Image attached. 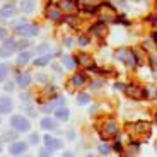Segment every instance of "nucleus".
<instances>
[{
	"label": "nucleus",
	"instance_id": "obj_1",
	"mask_svg": "<svg viewBox=\"0 0 157 157\" xmlns=\"http://www.w3.org/2000/svg\"><path fill=\"white\" fill-rule=\"evenodd\" d=\"M14 33L17 36H22V38H31V36H36L39 33L38 26L29 22H17L16 28H14Z\"/></svg>",
	"mask_w": 157,
	"mask_h": 157
},
{
	"label": "nucleus",
	"instance_id": "obj_2",
	"mask_svg": "<svg viewBox=\"0 0 157 157\" xmlns=\"http://www.w3.org/2000/svg\"><path fill=\"white\" fill-rule=\"evenodd\" d=\"M10 126H12V130H14V132H21V133H24V132H29L31 123H29V120L26 116L16 114V116L10 118Z\"/></svg>",
	"mask_w": 157,
	"mask_h": 157
},
{
	"label": "nucleus",
	"instance_id": "obj_3",
	"mask_svg": "<svg viewBox=\"0 0 157 157\" xmlns=\"http://www.w3.org/2000/svg\"><path fill=\"white\" fill-rule=\"evenodd\" d=\"M17 50V41L14 38H4V44L0 46V58H9V56Z\"/></svg>",
	"mask_w": 157,
	"mask_h": 157
},
{
	"label": "nucleus",
	"instance_id": "obj_4",
	"mask_svg": "<svg viewBox=\"0 0 157 157\" xmlns=\"http://www.w3.org/2000/svg\"><path fill=\"white\" fill-rule=\"evenodd\" d=\"M125 92L130 96L132 99H144L147 96L145 89H142V87L135 86V84H132V86H126L125 87Z\"/></svg>",
	"mask_w": 157,
	"mask_h": 157
},
{
	"label": "nucleus",
	"instance_id": "obj_5",
	"mask_svg": "<svg viewBox=\"0 0 157 157\" xmlns=\"http://www.w3.org/2000/svg\"><path fill=\"white\" fill-rule=\"evenodd\" d=\"M46 17L50 21H53V22H58V21H62V9L58 7V5H53L50 4L46 7Z\"/></svg>",
	"mask_w": 157,
	"mask_h": 157
},
{
	"label": "nucleus",
	"instance_id": "obj_6",
	"mask_svg": "<svg viewBox=\"0 0 157 157\" xmlns=\"http://www.w3.org/2000/svg\"><path fill=\"white\" fill-rule=\"evenodd\" d=\"M9 152L10 155H24V154L28 152V144L26 142H14L10 147H9Z\"/></svg>",
	"mask_w": 157,
	"mask_h": 157
},
{
	"label": "nucleus",
	"instance_id": "obj_7",
	"mask_svg": "<svg viewBox=\"0 0 157 157\" xmlns=\"http://www.w3.org/2000/svg\"><path fill=\"white\" fill-rule=\"evenodd\" d=\"M43 142H44V147H46V149H50V150H58V149H62V142H60L58 138L51 137V135H46V137L43 138Z\"/></svg>",
	"mask_w": 157,
	"mask_h": 157
},
{
	"label": "nucleus",
	"instance_id": "obj_8",
	"mask_svg": "<svg viewBox=\"0 0 157 157\" xmlns=\"http://www.w3.org/2000/svg\"><path fill=\"white\" fill-rule=\"evenodd\" d=\"M33 82V77L29 74H19L16 77V86L21 87V89H26V87H29Z\"/></svg>",
	"mask_w": 157,
	"mask_h": 157
},
{
	"label": "nucleus",
	"instance_id": "obj_9",
	"mask_svg": "<svg viewBox=\"0 0 157 157\" xmlns=\"http://www.w3.org/2000/svg\"><path fill=\"white\" fill-rule=\"evenodd\" d=\"M14 108V102H12L10 98L4 96V98H0V114H9Z\"/></svg>",
	"mask_w": 157,
	"mask_h": 157
},
{
	"label": "nucleus",
	"instance_id": "obj_10",
	"mask_svg": "<svg viewBox=\"0 0 157 157\" xmlns=\"http://www.w3.org/2000/svg\"><path fill=\"white\" fill-rule=\"evenodd\" d=\"M16 5H12V4H7V5H4V7L0 9V17L2 19H10V17H14L16 16Z\"/></svg>",
	"mask_w": 157,
	"mask_h": 157
},
{
	"label": "nucleus",
	"instance_id": "obj_11",
	"mask_svg": "<svg viewBox=\"0 0 157 157\" xmlns=\"http://www.w3.org/2000/svg\"><path fill=\"white\" fill-rule=\"evenodd\" d=\"M108 33V29H106V22H98V24H94L92 28H90V34H94V36H98V38H102V36Z\"/></svg>",
	"mask_w": 157,
	"mask_h": 157
},
{
	"label": "nucleus",
	"instance_id": "obj_12",
	"mask_svg": "<svg viewBox=\"0 0 157 157\" xmlns=\"http://www.w3.org/2000/svg\"><path fill=\"white\" fill-rule=\"evenodd\" d=\"M34 7H36L34 0H21V4H19V10L24 12V14H31L34 10Z\"/></svg>",
	"mask_w": 157,
	"mask_h": 157
},
{
	"label": "nucleus",
	"instance_id": "obj_13",
	"mask_svg": "<svg viewBox=\"0 0 157 157\" xmlns=\"http://www.w3.org/2000/svg\"><path fill=\"white\" fill-rule=\"evenodd\" d=\"M102 133L106 135V137H116L118 133V126L114 121H108L106 125L102 126Z\"/></svg>",
	"mask_w": 157,
	"mask_h": 157
},
{
	"label": "nucleus",
	"instance_id": "obj_14",
	"mask_svg": "<svg viewBox=\"0 0 157 157\" xmlns=\"http://www.w3.org/2000/svg\"><path fill=\"white\" fill-rule=\"evenodd\" d=\"M31 56H33V51H29V50H22L19 53V56L16 58V63L17 65H26V63L31 60Z\"/></svg>",
	"mask_w": 157,
	"mask_h": 157
},
{
	"label": "nucleus",
	"instance_id": "obj_15",
	"mask_svg": "<svg viewBox=\"0 0 157 157\" xmlns=\"http://www.w3.org/2000/svg\"><path fill=\"white\" fill-rule=\"evenodd\" d=\"M41 128L46 130V132H51V130L56 128V121L53 120V118H50V116H44L43 120H41Z\"/></svg>",
	"mask_w": 157,
	"mask_h": 157
},
{
	"label": "nucleus",
	"instance_id": "obj_16",
	"mask_svg": "<svg viewBox=\"0 0 157 157\" xmlns=\"http://www.w3.org/2000/svg\"><path fill=\"white\" fill-rule=\"evenodd\" d=\"M55 116H56V120L67 121L68 118H70V111H68L65 106H60V108H56V109H55Z\"/></svg>",
	"mask_w": 157,
	"mask_h": 157
},
{
	"label": "nucleus",
	"instance_id": "obj_17",
	"mask_svg": "<svg viewBox=\"0 0 157 157\" xmlns=\"http://www.w3.org/2000/svg\"><path fill=\"white\" fill-rule=\"evenodd\" d=\"M58 7L62 9V10L72 12L75 7H77V2H75V0H60V2H58Z\"/></svg>",
	"mask_w": 157,
	"mask_h": 157
},
{
	"label": "nucleus",
	"instance_id": "obj_18",
	"mask_svg": "<svg viewBox=\"0 0 157 157\" xmlns=\"http://www.w3.org/2000/svg\"><path fill=\"white\" fill-rule=\"evenodd\" d=\"M50 62H51V55H50V53H43L39 58L34 60V65H36V67H44V65H48Z\"/></svg>",
	"mask_w": 157,
	"mask_h": 157
},
{
	"label": "nucleus",
	"instance_id": "obj_19",
	"mask_svg": "<svg viewBox=\"0 0 157 157\" xmlns=\"http://www.w3.org/2000/svg\"><path fill=\"white\" fill-rule=\"evenodd\" d=\"M84 84H86V75L84 74H75L74 77H72V86L80 87V86H84Z\"/></svg>",
	"mask_w": 157,
	"mask_h": 157
},
{
	"label": "nucleus",
	"instance_id": "obj_20",
	"mask_svg": "<svg viewBox=\"0 0 157 157\" xmlns=\"http://www.w3.org/2000/svg\"><path fill=\"white\" fill-rule=\"evenodd\" d=\"M62 62H63V65H65L67 68H70V70H72V68H75V65H77V60L72 58V56H63Z\"/></svg>",
	"mask_w": 157,
	"mask_h": 157
},
{
	"label": "nucleus",
	"instance_id": "obj_21",
	"mask_svg": "<svg viewBox=\"0 0 157 157\" xmlns=\"http://www.w3.org/2000/svg\"><path fill=\"white\" fill-rule=\"evenodd\" d=\"M7 74H9L7 63H0V82H4L5 78H7Z\"/></svg>",
	"mask_w": 157,
	"mask_h": 157
},
{
	"label": "nucleus",
	"instance_id": "obj_22",
	"mask_svg": "<svg viewBox=\"0 0 157 157\" xmlns=\"http://www.w3.org/2000/svg\"><path fill=\"white\" fill-rule=\"evenodd\" d=\"M48 50H50V44H48V43H43V44H39L38 48H34V53L43 55V53H48Z\"/></svg>",
	"mask_w": 157,
	"mask_h": 157
},
{
	"label": "nucleus",
	"instance_id": "obj_23",
	"mask_svg": "<svg viewBox=\"0 0 157 157\" xmlns=\"http://www.w3.org/2000/svg\"><path fill=\"white\" fill-rule=\"evenodd\" d=\"M89 101H90V98H89V94H78L77 96V102L78 104H89Z\"/></svg>",
	"mask_w": 157,
	"mask_h": 157
},
{
	"label": "nucleus",
	"instance_id": "obj_24",
	"mask_svg": "<svg viewBox=\"0 0 157 157\" xmlns=\"http://www.w3.org/2000/svg\"><path fill=\"white\" fill-rule=\"evenodd\" d=\"M126 63H128L132 68H135L137 67V62H135V56H133V53H126Z\"/></svg>",
	"mask_w": 157,
	"mask_h": 157
},
{
	"label": "nucleus",
	"instance_id": "obj_25",
	"mask_svg": "<svg viewBox=\"0 0 157 157\" xmlns=\"http://www.w3.org/2000/svg\"><path fill=\"white\" fill-rule=\"evenodd\" d=\"M29 48V41H26V39H22V41H17V50L22 51V50H28Z\"/></svg>",
	"mask_w": 157,
	"mask_h": 157
},
{
	"label": "nucleus",
	"instance_id": "obj_26",
	"mask_svg": "<svg viewBox=\"0 0 157 157\" xmlns=\"http://www.w3.org/2000/svg\"><path fill=\"white\" fill-rule=\"evenodd\" d=\"M41 111H43V113H46V114H50L51 111H55V106H53V102H51V104H48V106H43V108H41Z\"/></svg>",
	"mask_w": 157,
	"mask_h": 157
},
{
	"label": "nucleus",
	"instance_id": "obj_27",
	"mask_svg": "<svg viewBox=\"0 0 157 157\" xmlns=\"http://www.w3.org/2000/svg\"><path fill=\"white\" fill-rule=\"evenodd\" d=\"M53 106H55V109H56V108H60V106H65V99H62V98L55 99V101H53Z\"/></svg>",
	"mask_w": 157,
	"mask_h": 157
},
{
	"label": "nucleus",
	"instance_id": "obj_28",
	"mask_svg": "<svg viewBox=\"0 0 157 157\" xmlns=\"http://www.w3.org/2000/svg\"><path fill=\"white\" fill-rule=\"evenodd\" d=\"M38 142H39V135H38V133H33L31 137H29V144H33V145H36Z\"/></svg>",
	"mask_w": 157,
	"mask_h": 157
},
{
	"label": "nucleus",
	"instance_id": "obj_29",
	"mask_svg": "<svg viewBox=\"0 0 157 157\" xmlns=\"http://www.w3.org/2000/svg\"><path fill=\"white\" fill-rule=\"evenodd\" d=\"M99 152H101L102 155H108V154H109V147L108 145H99Z\"/></svg>",
	"mask_w": 157,
	"mask_h": 157
},
{
	"label": "nucleus",
	"instance_id": "obj_30",
	"mask_svg": "<svg viewBox=\"0 0 157 157\" xmlns=\"http://www.w3.org/2000/svg\"><path fill=\"white\" fill-rule=\"evenodd\" d=\"M39 155H43V157H44V155H51V150H50V149H46V147H44L43 150H39Z\"/></svg>",
	"mask_w": 157,
	"mask_h": 157
},
{
	"label": "nucleus",
	"instance_id": "obj_31",
	"mask_svg": "<svg viewBox=\"0 0 157 157\" xmlns=\"http://www.w3.org/2000/svg\"><path fill=\"white\" fill-rule=\"evenodd\" d=\"M4 89L7 90V92H10V90H14V84L7 82V84H5V86H4Z\"/></svg>",
	"mask_w": 157,
	"mask_h": 157
},
{
	"label": "nucleus",
	"instance_id": "obj_32",
	"mask_svg": "<svg viewBox=\"0 0 157 157\" xmlns=\"http://www.w3.org/2000/svg\"><path fill=\"white\" fill-rule=\"evenodd\" d=\"M29 99H31V96H29V94H21V101L29 102Z\"/></svg>",
	"mask_w": 157,
	"mask_h": 157
},
{
	"label": "nucleus",
	"instance_id": "obj_33",
	"mask_svg": "<svg viewBox=\"0 0 157 157\" xmlns=\"http://www.w3.org/2000/svg\"><path fill=\"white\" fill-rule=\"evenodd\" d=\"M5 36H7V31H5V28H0V39H4Z\"/></svg>",
	"mask_w": 157,
	"mask_h": 157
},
{
	"label": "nucleus",
	"instance_id": "obj_34",
	"mask_svg": "<svg viewBox=\"0 0 157 157\" xmlns=\"http://www.w3.org/2000/svg\"><path fill=\"white\" fill-rule=\"evenodd\" d=\"M72 44H74V43H72V39H70V38H67V39H65V46H67V48H70Z\"/></svg>",
	"mask_w": 157,
	"mask_h": 157
},
{
	"label": "nucleus",
	"instance_id": "obj_35",
	"mask_svg": "<svg viewBox=\"0 0 157 157\" xmlns=\"http://www.w3.org/2000/svg\"><path fill=\"white\" fill-rule=\"evenodd\" d=\"M4 137H5V140H12V138L16 137V135H14V133H5Z\"/></svg>",
	"mask_w": 157,
	"mask_h": 157
},
{
	"label": "nucleus",
	"instance_id": "obj_36",
	"mask_svg": "<svg viewBox=\"0 0 157 157\" xmlns=\"http://www.w3.org/2000/svg\"><path fill=\"white\" fill-rule=\"evenodd\" d=\"M114 150H118V152L121 150V144H120V142H116V144H114Z\"/></svg>",
	"mask_w": 157,
	"mask_h": 157
},
{
	"label": "nucleus",
	"instance_id": "obj_37",
	"mask_svg": "<svg viewBox=\"0 0 157 157\" xmlns=\"http://www.w3.org/2000/svg\"><path fill=\"white\" fill-rule=\"evenodd\" d=\"M114 89H121V90H125V86H121V84H114Z\"/></svg>",
	"mask_w": 157,
	"mask_h": 157
},
{
	"label": "nucleus",
	"instance_id": "obj_38",
	"mask_svg": "<svg viewBox=\"0 0 157 157\" xmlns=\"http://www.w3.org/2000/svg\"><path fill=\"white\" fill-rule=\"evenodd\" d=\"M80 44H82V46H86V44H87V38H80Z\"/></svg>",
	"mask_w": 157,
	"mask_h": 157
},
{
	"label": "nucleus",
	"instance_id": "obj_39",
	"mask_svg": "<svg viewBox=\"0 0 157 157\" xmlns=\"http://www.w3.org/2000/svg\"><path fill=\"white\" fill-rule=\"evenodd\" d=\"M0 150H2V147H0Z\"/></svg>",
	"mask_w": 157,
	"mask_h": 157
}]
</instances>
